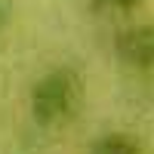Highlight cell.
Returning a JSON list of instances; mask_svg holds the SVG:
<instances>
[{
    "label": "cell",
    "instance_id": "obj_1",
    "mask_svg": "<svg viewBox=\"0 0 154 154\" xmlns=\"http://www.w3.org/2000/svg\"><path fill=\"white\" fill-rule=\"evenodd\" d=\"M77 74L71 68H53L46 71L31 89V111L40 123H56L68 117L77 102Z\"/></svg>",
    "mask_w": 154,
    "mask_h": 154
},
{
    "label": "cell",
    "instance_id": "obj_2",
    "mask_svg": "<svg viewBox=\"0 0 154 154\" xmlns=\"http://www.w3.org/2000/svg\"><path fill=\"white\" fill-rule=\"evenodd\" d=\"M117 56L130 68H154V22L126 28L117 37Z\"/></svg>",
    "mask_w": 154,
    "mask_h": 154
},
{
    "label": "cell",
    "instance_id": "obj_3",
    "mask_svg": "<svg viewBox=\"0 0 154 154\" xmlns=\"http://www.w3.org/2000/svg\"><path fill=\"white\" fill-rule=\"evenodd\" d=\"M93 154H145L142 142L126 133H105L93 142Z\"/></svg>",
    "mask_w": 154,
    "mask_h": 154
},
{
    "label": "cell",
    "instance_id": "obj_4",
    "mask_svg": "<svg viewBox=\"0 0 154 154\" xmlns=\"http://www.w3.org/2000/svg\"><path fill=\"white\" fill-rule=\"evenodd\" d=\"M93 6L99 12H117V16H123V12L139 6V0H93Z\"/></svg>",
    "mask_w": 154,
    "mask_h": 154
},
{
    "label": "cell",
    "instance_id": "obj_5",
    "mask_svg": "<svg viewBox=\"0 0 154 154\" xmlns=\"http://www.w3.org/2000/svg\"><path fill=\"white\" fill-rule=\"evenodd\" d=\"M6 22H9V3H6V0H0V31L6 28Z\"/></svg>",
    "mask_w": 154,
    "mask_h": 154
}]
</instances>
